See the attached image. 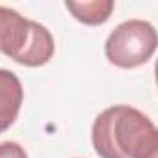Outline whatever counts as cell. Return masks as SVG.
Wrapping results in <instances>:
<instances>
[{"label":"cell","mask_w":158,"mask_h":158,"mask_svg":"<svg viewBox=\"0 0 158 158\" xmlns=\"http://www.w3.org/2000/svg\"><path fill=\"white\" fill-rule=\"evenodd\" d=\"M101 158H158V130L139 110L117 104L101 112L91 128Z\"/></svg>","instance_id":"cell-1"},{"label":"cell","mask_w":158,"mask_h":158,"mask_svg":"<svg viewBox=\"0 0 158 158\" xmlns=\"http://www.w3.org/2000/svg\"><path fill=\"white\" fill-rule=\"evenodd\" d=\"M114 6L115 4L112 0H84V2L67 0L65 2V8L73 13V17L76 21L89 24V26H97V24L106 23L114 11Z\"/></svg>","instance_id":"cell-5"},{"label":"cell","mask_w":158,"mask_h":158,"mask_svg":"<svg viewBox=\"0 0 158 158\" xmlns=\"http://www.w3.org/2000/svg\"><path fill=\"white\" fill-rule=\"evenodd\" d=\"M23 99L24 91L17 74L8 69H0V134L15 123Z\"/></svg>","instance_id":"cell-4"},{"label":"cell","mask_w":158,"mask_h":158,"mask_svg":"<svg viewBox=\"0 0 158 158\" xmlns=\"http://www.w3.org/2000/svg\"><path fill=\"white\" fill-rule=\"evenodd\" d=\"M156 50V30L147 21L130 19L121 23L106 39L104 52L110 63L134 69L151 60Z\"/></svg>","instance_id":"cell-2"},{"label":"cell","mask_w":158,"mask_h":158,"mask_svg":"<svg viewBox=\"0 0 158 158\" xmlns=\"http://www.w3.org/2000/svg\"><path fill=\"white\" fill-rule=\"evenodd\" d=\"M32 30L34 21H28L15 10L0 6V52L2 54L19 63L32 39Z\"/></svg>","instance_id":"cell-3"},{"label":"cell","mask_w":158,"mask_h":158,"mask_svg":"<svg viewBox=\"0 0 158 158\" xmlns=\"http://www.w3.org/2000/svg\"><path fill=\"white\" fill-rule=\"evenodd\" d=\"M0 158H28L26 151L15 141L0 143Z\"/></svg>","instance_id":"cell-6"}]
</instances>
